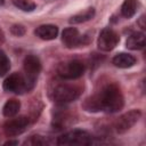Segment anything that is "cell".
<instances>
[{
	"label": "cell",
	"mask_w": 146,
	"mask_h": 146,
	"mask_svg": "<svg viewBox=\"0 0 146 146\" xmlns=\"http://www.w3.org/2000/svg\"><path fill=\"white\" fill-rule=\"evenodd\" d=\"M123 104L124 99L120 88L114 83H110L102 88L98 94L87 98L83 103V107L90 112L104 111L114 113L120 111L123 107Z\"/></svg>",
	"instance_id": "6da1fadb"
},
{
	"label": "cell",
	"mask_w": 146,
	"mask_h": 146,
	"mask_svg": "<svg viewBox=\"0 0 146 146\" xmlns=\"http://www.w3.org/2000/svg\"><path fill=\"white\" fill-rule=\"evenodd\" d=\"M81 95V88L75 84L60 83L52 90V98L58 104H65L75 100Z\"/></svg>",
	"instance_id": "7a4b0ae2"
},
{
	"label": "cell",
	"mask_w": 146,
	"mask_h": 146,
	"mask_svg": "<svg viewBox=\"0 0 146 146\" xmlns=\"http://www.w3.org/2000/svg\"><path fill=\"white\" fill-rule=\"evenodd\" d=\"M57 144L58 145H90L92 144V136L84 131V130H80V129H75L68 132H65L64 135H62L60 137H58L57 139Z\"/></svg>",
	"instance_id": "3957f363"
},
{
	"label": "cell",
	"mask_w": 146,
	"mask_h": 146,
	"mask_svg": "<svg viewBox=\"0 0 146 146\" xmlns=\"http://www.w3.org/2000/svg\"><path fill=\"white\" fill-rule=\"evenodd\" d=\"M24 72H25V81L27 90L32 89L35 80L41 71V63L40 59L34 55H27L24 58Z\"/></svg>",
	"instance_id": "277c9868"
},
{
	"label": "cell",
	"mask_w": 146,
	"mask_h": 146,
	"mask_svg": "<svg viewBox=\"0 0 146 146\" xmlns=\"http://www.w3.org/2000/svg\"><path fill=\"white\" fill-rule=\"evenodd\" d=\"M84 72V65L80 60H68L65 63H60L57 73L62 79L65 80H74L82 76Z\"/></svg>",
	"instance_id": "5b68a950"
},
{
	"label": "cell",
	"mask_w": 146,
	"mask_h": 146,
	"mask_svg": "<svg viewBox=\"0 0 146 146\" xmlns=\"http://www.w3.org/2000/svg\"><path fill=\"white\" fill-rule=\"evenodd\" d=\"M140 116H141V112L139 110H131V111L124 113L116 120V122L114 124L116 132L117 133L127 132L129 129H131L137 123V121L140 119Z\"/></svg>",
	"instance_id": "8992f818"
},
{
	"label": "cell",
	"mask_w": 146,
	"mask_h": 146,
	"mask_svg": "<svg viewBox=\"0 0 146 146\" xmlns=\"http://www.w3.org/2000/svg\"><path fill=\"white\" fill-rule=\"evenodd\" d=\"M119 35L117 33L110 29V27H106L104 30H102L99 36H98V48L103 51H111L112 49H114L116 47V44L119 43Z\"/></svg>",
	"instance_id": "52a82bcc"
},
{
	"label": "cell",
	"mask_w": 146,
	"mask_h": 146,
	"mask_svg": "<svg viewBox=\"0 0 146 146\" xmlns=\"http://www.w3.org/2000/svg\"><path fill=\"white\" fill-rule=\"evenodd\" d=\"M27 125H29V117L18 116V117L8 120L3 125V131L8 137L18 136L26 130Z\"/></svg>",
	"instance_id": "ba28073f"
},
{
	"label": "cell",
	"mask_w": 146,
	"mask_h": 146,
	"mask_svg": "<svg viewBox=\"0 0 146 146\" xmlns=\"http://www.w3.org/2000/svg\"><path fill=\"white\" fill-rule=\"evenodd\" d=\"M3 89L8 92H15V94H22L23 91L27 90L25 78L19 73H13L10 74L3 82Z\"/></svg>",
	"instance_id": "9c48e42d"
},
{
	"label": "cell",
	"mask_w": 146,
	"mask_h": 146,
	"mask_svg": "<svg viewBox=\"0 0 146 146\" xmlns=\"http://www.w3.org/2000/svg\"><path fill=\"white\" fill-rule=\"evenodd\" d=\"M83 38L84 36H81L75 27H67L62 33V41L67 48H74L80 44H83Z\"/></svg>",
	"instance_id": "30bf717a"
},
{
	"label": "cell",
	"mask_w": 146,
	"mask_h": 146,
	"mask_svg": "<svg viewBox=\"0 0 146 146\" xmlns=\"http://www.w3.org/2000/svg\"><path fill=\"white\" fill-rule=\"evenodd\" d=\"M34 33L36 36H39L42 40H54L58 34V27L52 24H44L38 26Z\"/></svg>",
	"instance_id": "8fae6325"
},
{
	"label": "cell",
	"mask_w": 146,
	"mask_h": 146,
	"mask_svg": "<svg viewBox=\"0 0 146 146\" xmlns=\"http://www.w3.org/2000/svg\"><path fill=\"white\" fill-rule=\"evenodd\" d=\"M146 43V39H145V34L143 32H135L132 34H130L127 39V48L131 49V50H139L143 49L145 47Z\"/></svg>",
	"instance_id": "7c38bea8"
},
{
	"label": "cell",
	"mask_w": 146,
	"mask_h": 146,
	"mask_svg": "<svg viewBox=\"0 0 146 146\" xmlns=\"http://www.w3.org/2000/svg\"><path fill=\"white\" fill-rule=\"evenodd\" d=\"M112 63L120 68H128L131 67L136 64V58L130 55V54H125V52H120L117 55H115L112 59Z\"/></svg>",
	"instance_id": "4fadbf2b"
},
{
	"label": "cell",
	"mask_w": 146,
	"mask_h": 146,
	"mask_svg": "<svg viewBox=\"0 0 146 146\" xmlns=\"http://www.w3.org/2000/svg\"><path fill=\"white\" fill-rule=\"evenodd\" d=\"M19 108H21V103L18 100L9 99V100L6 102V104L3 106V110H2V113L7 117H13L18 113Z\"/></svg>",
	"instance_id": "5bb4252c"
},
{
	"label": "cell",
	"mask_w": 146,
	"mask_h": 146,
	"mask_svg": "<svg viewBox=\"0 0 146 146\" xmlns=\"http://www.w3.org/2000/svg\"><path fill=\"white\" fill-rule=\"evenodd\" d=\"M137 10V0H124L121 6V14L125 18H130L136 14Z\"/></svg>",
	"instance_id": "9a60e30c"
},
{
	"label": "cell",
	"mask_w": 146,
	"mask_h": 146,
	"mask_svg": "<svg viewBox=\"0 0 146 146\" xmlns=\"http://www.w3.org/2000/svg\"><path fill=\"white\" fill-rule=\"evenodd\" d=\"M94 16H95V9H94V8H88V9H86L83 13L76 14V15H74L73 17H71L70 23H71V24L83 23V22H87V21L91 19Z\"/></svg>",
	"instance_id": "2e32d148"
},
{
	"label": "cell",
	"mask_w": 146,
	"mask_h": 146,
	"mask_svg": "<svg viewBox=\"0 0 146 146\" xmlns=\"http://www.w3.org/2000/svg\"><path fill=\"white\" fill-rule=\"evenodd\" d=\"M13 3L23 11H32L35 9V3L31 0H11Z\"/></svg>",
	"instance_id": "e0dca14e"
},
{
	"label": "cell",
	"mask_w": 146,
	"mask_h": 146,
	"mask_svg": "<svg viewBox=\"0 0 146 146\" xmlns=\"http://www.w3.org/2000/svg\"><path fill=\"white\" fill-rule=\"evenodd\" d=\"M9 68H10L9 58L2 50H0V76L6 75L9 71Z\"/></svg>",
	"instance_id": "ac0fdd59"
},
{
	"label": "cell",
	"mask_w": 146,
	"mask_h": 146,
	"mask_svg": "<svg viewBox=\"0 0 146 146\" xmlns=\"http://www.w3.org/2000/svg\"><path fill=\"white\" fill-rule=\"evenodd\" d=\"M47 140L42 136H32L29 140L25 141V145H46Z\"/></svg>",
	"instance_id": "d6986e66"
},
{
	"label": "cell",
	"mask_w": 146,
	"mask_h": 146,
	"mask_svg": "<svg viewBox=\"0 0 146 146\" xmlns=\"http://www.w3.org/2000/svg\"><path fill=\"white\" fill-rule=\"evenodd\" d=\"M11 33L17 35V36H21L25 33V29L23 25H13L11 26Z\"/></svg>",
	"instance_id": "ffe728a7"
},
{
	"label": "cell",
	"mask_w": 146,
	"mask_h": 146,
	"mask_svg": "<svg viewBox=\"0 0 146 146\" xmlns=\"http://www.w3.org/2000/svg\"><path fill=\"white\" fill-rule=\"evenodd\" d=\"M144 19H145V16L143 15V16L140 17V22H139V25H140V27H141V29H145V23H144Z\"/></svg>",
	"instance_id": "44dd1931"
},
{
	"label": "cell",
	"mask_w": 146,
	"mask_h": 146,
	"mask_svg": "<svg viewBox=\"0 0 146 146\" xmlns=\"http://www.w3.org/2000/svg\"><path fill=\"white\" fill-rule=\"evenodd\" d=\"M5 145H18V141L17 140H8L5 143Z\"/></svg>",
	"instance_id": "7402d4cb"
},
{
	"label": "cell",
	"mask_w": 146,
	"mask_h": 146,
	"mask_svg": "<svg viewBox=\"0 0 146 146\" xmlns=\"http://www.w3.org/2000/svg\"><path fill=\"white\" fill-rule=\"evenodd\" d=\"M5 41V34H3V32H2V30L0 29V44L2 43Z\"/></svg>",
	"instance_id": "603a6c76"
},
{
	"label": "cell",
	"mask_w": 146,
	"mask_h": 146,
	"mask_svg": "<svg viewBox=\"0 0 146 146\" xmlns=\"http://www.w3.org/2000/svg\"><path fill=\"white\" fill-rule=\"evenodd\" d=\"M5 3V0H0V5H3Z\"/></svg>",
	"instance_id": "cb8c5ba5"
}]
</instances>
